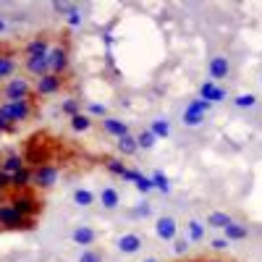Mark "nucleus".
<instances>
[{
	"mask_svg": "<svg viewBox=\"0 0 262 262\" xmlns=\"http://www.w3.org/2000/svg\"><path fill=\"white\" fill-rule=\"evenodd\" d=\"M24 163L32 165V168H39V165H48V163H50V144H48V137H45V134H34V137L27 142Z\"/></svg>",
	"mask_w": 262,
	"mask_h": 262,
	"instance_id": "nucleus-1",
	"label": "nucleus"
},
{
	"mask_svg": "<svg viewBox=\"0 0 262 262\" xmlns=\"http://www.w3.org/2000/svg\"><path fill=\"white\" fill-rule=\"evenodd\" d=\"M32 92H34V86L27 76H13V79L3 81V86H0V95L8 102L11 100H27V97H32Z\"/></svg>",
	"mask_w": 262,
	"mask_h": 262,
	"instance_id": "nucleus-2",
	"label": "nucleus"
},
{
	"mask_svg": "<svg viewBox=\"0 0 262 262\" xmlns=\"http://www.w3.org/2000/svg\"><path fill=\"white\" fill-rule=\"evenodd\" d=\"M0 228H6V231H32L34 221L18 215L11 205H0Z\"/></svg>",
	"mask_w": 262,
	"mask_h": 262,
	"instance_id": "nucleus-3",
	"label": "nucleus"
},
{
	"mask_svg": "<svg viewBox=\"0 0 262 262\" xmlns=\"http://www.w3.org/2000/svg\"><path fill=\"white\" fill-rule=\"evenodd\" d=\"M8 205H11L18 215L32 217V221H34V217L39 215V210H42V202L37 200L34 194H29V189H27V191H16V194H13V200H11Z\"/></svg>",
	"mask_w": 262,
	"mask_h": 262,
	"instance_id": "nucleus-4",
	"label": "nucleus"
},
{
	"mask_svg": "<svg viewBox=\"0 0 262 262\" xmlns=\"http://www.w3.org/2000/svg\"><path fill=\"white\" fill-rule=\"evenodd\" d=\"M48 58H50V74L63 76L71 66V48L66 45V42H55V45L50 48V53H48Z\"/></svg>",
	"mask_w": 262,
	"mask_h": 262,
	"instance_id": "nucleus-5",
	"label": "nucleus"
},
{
	"mask_svg": "<svg viewBox=\"0 0 262 262\" xmlns=\"http://www.w3.org/2000/svg\"><path fill=\"white\" fill-rule=\"evenodd\" d=\"M6 107V113H8V118L13 121V126L16 123H24V121H29L32 116H34V100L32 97H27V100H6V102H0Z\"/></svg>",
	"mask_w": 262,
	"mask_h": 262,
	"instance_id": "nucleus-6",
	"label": "nucleus"
},
{
	"mask_svg": "<svg viewBox=\"0 0 262 262\" xmlns=\"http://www.w3.org/2000/svg\"><path fill=\"white\" fill-rule=\"evenodd\" d=\"M212 107V102H207V100H202V97H196V100H191L189 105H186V111H184V116H181V121H184V126H202L205 123V113Z\"/></svg>",
	"mask_w": 262,
	"mask_h": 262,
	"instance_id": "nucleus-7",
	"label": "nucleus"
},
{
	"mask_svg": "<svg viewBox=\"0 0 262 262\" xmlns=\"http://www.w3.org/2000/svg\"><path fill=\"white\" fill-rule=\"evenodd\" d=\"M55 181H58V165L48 163V165L32 168V186H37V189H50V186H55Z\"/></svg>",
	"mask_w": 262,
	"mask_h": 262,
	"instance_id": "nucleus-8",
	"label": "nucleus"
},
{
	"mask_svg": "<svg viewBox=\"0 0 262 262\" xmlns=\"http://www.w3.org/2000/svg\"><path fill=\"white\" fill-rule=\"evenodd\" d=\"M63 84H66V79H63V76L45 74V76H39V79H37L34 92H37L39 97H53V95H58V92L63 90Z\"/></svg>",
	"mask_w": 262,
	"mask_h": 262,
	"instance_id": "nucleus-9",
	"label": "nucleus"
},
{
	"mask_svg": "<svg viewBox=\"0 0 262 262\" xmlns=\"http://www.w3.org/2000/svg\"><path fill=\"white\" fill-rule=\"evenodd\" d=\"M207 74H210V81H223L228 74H231V63H228V58L226 55H212L210 60H207Z\"/></svg>",
	"mask_w": 262,
	"mask_h": 262,
	"instance_id": "nucleus-10",
	"label": "nucleus"
},
{
	"mask_svg": "<svg viewBox=\"0 0 262 262\" xmlns=\"http://www.w3.org/2000/svg\"><path fill=\"white\" fill-rule=\"evenodd\" d=\"M142 247H144V238L139 233H121L116 238V249L121 254H139Z\"/></svg>",
	"mask_w": 262,
	"mask_h": 262,
	"instance_id": "nucleus-11",
	"label": "nucleus"
},
{
	"mask_svg": "<svg viewBox=\"0 0 262 262\" xmlns=\"http://www.w3.org/2000/svg\"><path fill=\"white\" fill-rule=\"evenodd\" d=\"M155 233H158V238H163V242H173V238L179 236V223H176V217L160 215L158 221H155Z\"/></svg>",
	"mask_w": 262,
	"mask_h": 262,
	"instance_id": "nucleus-12",
	"label": "nucleus"
},
{
	"mask_svg": "<svg viewBox=\"0 0 262 262\" xmlns=\"http://www.w3.org/2000/svg\"><path fill=\"white\" fill-rule=\"evenodd\" d=\"M53 48V37L50 34H37L34 39L27 42V48H24V55L27 58H34V55H48Z\"/></svg>",
	"mask_w": 262,
	"mask_h": 262,
	"instance_id": "nucleus-13",
	"label": "nucleus"
},
{
	"mask_svg": "<svg viewBox=\"0 0 262 262\" xmlns=\"http://www.w3.org/2000/svg\"><path fill=\"white\" fill-rule=\"evenodd\" d=\"M24 69L32 74V76H45L50 74V58L48 55H34V58H24Z\"/></svg>",
	"mask_w": 262,
	"mask_h": 262,
	"instance_id": "nucleus-14",
	"label": "nucleus"
},
{
	"mask_svg": "<svg viewBox=\"0 0 262 262\" xmlns=\"http://www.w3.org/2000/svg\"><path fill=\"white\" fill-rule=\"evenodd\" d=\"M71 238H74V244L90 249V247L97 242V233H95V228H90V226H76V228L71 231Z\"/></svg>",
	"mask_w": 262,
	"mask_h": 262,
	"instance_id": "nucleus-15",
	"label": "nucleus"
},
{
	"mask_svg": "<svg viewBox=\"0 0 262 262\" xmlns=\"http://www.w3.org/2000/svg\"><path fill=\"white\" fill-rule=\"evenodd\" d=\"M16 69H18V58L13 53H0V81L13 79Z\"/></svg>",
	"mask_w": 262,
	"mask_h": 262,
	"instance_id": "nucleus-16",
	"label": "nucleus"
},
{
	"mask_svg": "<svg viewBox=\"0 0 262 262\" xmlns=\"http://www.w3.org/2000/svg\"><path fill=\"white\" fill-rule=\"evenodd\" d=\"M200 97L207 100V102H221V100H226V90L215 81H205L200 86Z\"/></svg>",
	"mask_w": 262,
	"mask_h": 262,
	"instance_id": "nucleus-17",
	"label": "nucleus"
},
{
	"mask_svg": "<svg viewBox=\"0 0 262 262\" xmlns=\"http://www.w3.org/2000/svg\"><path fill=\"white\" fill-rule=\"evenodd\" d=\"M102 131L111 134V137H116V139H121V137L128 134V123L121 121V118H102Z\"/></svg>",
	"mask_w": 262,
	"mask_h": 262,
	"instance_id": "nucleus-18",
	"label": "nucleus"
},
{
	"mask_svg": "<svg viewBox=\"0 0 262 262\" xmlns=\"http://www.w3.org/2000/svg\"><path fill=\"white\" fill-rule=\"evenodd\" d=\"M29 186H32V168L24 165L21 170H16L13 176H11V189H16V191H27Z\"/></svg>",
	"mask_w": 262,
	"mask_h": 262,
	"instance_id": "nucleus-19",
	"label": "nucleus"
},
{
	"mask_svg": "<svg viewBox=\"0 0 262 262\" xmlns=\"http://www.w3.org/2000/svg\"><path fill=\"white\" fill-rule=\"evenodd\" d=\"M27 163H24V155H18V152H8V155L0 160V170L8 173V176H13L16 170H21Z\"/></svg>",
	"mask_w": 262,
	"mask_h": 262,
	"instance_id": "nucleus-20",
	"label": "nucleus"
},
{
	"mask_svg": "<svg viewBox=\"0 0 262 262\" xmlns=\"http://www.w3.org/2000/svg\"><path fill=\"white\" fill-rule=\"evenodd\" d=\"M100 205H102L105 210H116V207L121 205V194H118V189H113V186H102V191H100Z\"/></svg>",
	"mask_w": 262,
	"mask_h": 262,
	"instance_id": "nucleus-21",
	"label": "nucleus"
},
{
	"mask_svg": "<svg viewBox=\"0 0 262 262\" xmlns=\"http://www.w3.org/2000/svg\"><path fill=\"white\" fill-rule=\"evenodd\" d=\"M205 231H207V226H205L202 221H189V223H186V242H189V244L202 242Z\"/></svg>",
	"mask_w": 262,
	"mask_h": 262,
	"instance_id": "nucleus-22",
	"label": "nucleus"
},
{
	"mask_svg": "<svg viewBox=\"0 0 262 262\" xmlns=\"http://www.w3.org/2000/svg\"><path fill=\"white\" fill-rule=\"evenodd\" d=\"M223 233H226L228 242H244V238L249 236V228L244 223H231V226L223 228Z\"/></svg>",
	"mask_w": 262,
	"mask_h": 262,
	"instance_id": "nucleus-23",
	"label": "nucleus"
},
{
	"mask_svg": "<svg viewBox=\"0 0 262 262\" xmlns=\"http://www.w3.org/2000/svg\"><path fill=\"white\" fill-rule=\"evenodd\" d=\"M118 152H121V155H126V158L137 155V152H139V147H137V137H131V134L121 137V139H118Z\"/></svg>",
	"mask_w": 262,
	"mask_h": 262,
	"instance_id": "nucleus-24",
	"label": "nucleus"
},
{
	"mask_svg": "<svg viewBox=\"0 0 262 262\" xmlns=\"http://www.w3.org/2000/svg\"><path fill=\"white\" fill-rule=\"evenodd\" d=\"M149 131L155 134L158 139H168L170 137V121H165V118H155L149 123Z\"/></svg>",
	"mask_w": 262,
	"mask_h": 262,
	"instance_id": "nucleus-25",
	"label": "nucleus"
},
{
	"mask_svg": "<svg viewBox=\"0 0 262 262\" xmlns=\"http://www.w3.org/2000/svg\"><path fill=\"white\" fill-rule=\"evenodd\" d=\"M231 223H233L231 215H226V212H210L205 226H210V228H226V226H231Z\"/></svg>",
	"mask_w": 262,
	"mask_h": 262,
	"instance_id": "nucleus-26",
	"label": "nucleus"
},
{
	"mask_svg": "<svg viewBox=\"0 0 262 262\" xmlns=\"http://www.w3.org/2000/svg\"><path fill=\"white\" fill-rule=\"evenodd\" d=\"M155 144H158V137L152 134L149 128H144V131H139V134H137V147L139 149H152Z\"/></svg>",
	"mask_w": 262,
	"mask_h": 262,
	"instance_id": "nucleus-27",
	"label": "nucleus"
},
{
	"mask_svg": "<svg viewBox=\"0 0 262 262\" xmlns=\"http://www.w3.org/2000/svg\"><path fill=\"white\" fill-rule=\"evenodd\" d=\"M74 205H79V207L95 205V194H92L90 189H76V191H74Z\"/></svg>",
	"mask_w": 262,
	"mask_h": 262,
	"instance_id": "nucleus-28",
	"label": "nucleus"
},
{
	"mask_svg": "<svg viewBox=\"0 0 262 262\" xmlns=\"http://www.w3.org/2000/svg\"><path fill=\"white\" fill-rule=\"evenodd\" d=\"M71 128L76 131V134H81V131H90V128H92V118L86 116V113H79V116L71 118Z\"/></svg>",
	"mask_w": 262,
	"mask_h": 262,
	"instance_id": "nucleus-29",
	"label": "nucleus"
},
{
	"mask_svg": "<svg viewBox=\"0 0 262 262\" xmlns=\"http://www.w3.org/2000/svg\"><path fill=\"white\" fill-rule=\"evenodd\" d=\"M149 179H152V184H155V189H160L163 194H168V191L173 189V186H170V179L165 176V173H163V170H155V173H152V176H149Z\"/></svg>",
	"mask_w": 262,
	"mask_h": 262,
	"instance_id": "nucleus-30",
	"label": "nucleus"
},
{
	"mask_svg": "<svg viewBox=\"0 0 262 262\" xmlns=\"http://www.w3.org/2000/svg\"><path fill=\"white\" fill-rule=\"evenodd\" d=\"M105 168H107V173H113V176H118V179L126 173V163L118 160V158H105Z\"/></svg>",
	"mask_w": 262,
	"mask_h": 262,
	"instance_id": "nucleus-31",
	"label": "nucleus"
},
{
	"mask_svg": "<svg viewBox=\"0 0 262 262\" xmlns=\"http://www.w3.org/2000/svg\"><path fill=\"white\" fill-rule=\"evenodd\" d=\"M233 105L242 107V111H249V107H257V97H254L252 92H244V95L233 97Z\"/></svg>",
	"mask_w": 262,
	"mask_h": 262,
	"instance_id": "nucleus-32",
	"label": "nucleus"
},
{
	"mask_svg": "<svg viewBox=\"0 0 262 262\" xmlns=\"http://www.w3.org/2000/svg\"><path fill=\"white\" fill-rule=\"evenodd\" d=\"M131 184H134L142 194H149L152 189H155V184H152V179H147V176H142V173L137 170V176H134V181H131Z\"/></svg>",
	"mask_w": 262,
	"mask_h": 262,
	"instance_id": "nucleus-33",
	"label": "nucleus"
},
{
	"mask_svg": "<svg viewBox=\"0 0 262 262\" xmlns=\"http://www.w3.org/2000/svg\"><path fill=\"white\" fill-rule=\"evenodd\" d=\"M60 111L69 116V118H74V116H79V100H63V105H60Z\"/></svg>",
	"mask_w": 262,
	"mask_h": 262,
	"instance_id": "nucleus-34",
	"label": "nucleus"
},
{
	"mask_svg": "<svg viewBox=\"0 0 262 262\" xmlns=\"http://www.w3.org/2000/svg\"><path fill=\"white\" fill-rule=\"evenodd\" d=\"M79 262H102V252H97V249H84L81 254H79Z\"/></svg>",
	"mask_w": 262,
	"mask_h": 262,
	"instance_id": "nucleus-35",
	"label": "nucleus"
},
{
	"mask_svg": "<svg viewBox=\"0 0 262 262\" xmlns=\"http://www.w3.org/2000/svg\"><path fill=\"white\" fill-rule=\"evenodd\" d=\"M8 131H13V121L8 118V113H6V107L0 105V134H8Z\"/></svg>",
	"mask_w": 262,
	"mask_h": 262,
	"instance_id": "nucleus-36",
	"label": "nucleus"
},
{
	"mask_svg": "<svg viewBox=\"0 0 262 262\" xmlns=\"http://www.w3.org/2000/svg\"><path fill=\"white\" fill-rule=\"evenodd\" d=\"M66 24H69V27H81L84 24V13L79 8H74L69 16H66Z\"/></svg>",
	"mask_w": 262,
	"mask_h": 262,
	"instance_id": "nucleus-37",
	"label": "nucleus"
},
{
	"mask_svg": "<svg viewBox=\"0 0 262 262\" xmlns=\"http://www.w3.org/2000/svg\"><path fill=\"white\" fill-rule=\"evenodd\" d=\"M173 252H176L179 257H184V254H189V242H186V238H173Z\"/></svg>",
	"mask_w": 262,
	"mask_h": 262,
	"instance_id": "nucleus-38",
	"label": "nucleus"
},
{
	"mask_svg": "<svg viewBox=\"0 0 262 262\" xmlns=\"http://www.w3.org/2000/svg\"><path fill=\"white\" fill-rule=\"evenodd\" d=\"M149 215H152V205L149 202H139L134 207V217H149Z\"/></svg>",
	"mask_w": 262,
	"mask_h": 262,
	"instance_id": "nucleus-39",
	"label": "nucleus"
},
{
	"mask_svg": "<svg viewBox=\"0 0 262 262\" xmlns=\"http://www.w3.org/2000/svg\"><path fill=\"white\" fill-rule=\"evenodd\" d=\"M210 247H212L215 252H226V249H231V242H228L226 236H223V238H212V242H210Z\"/></svg>",
	"mask_w": 262,
	"mask_h": 262,
	"instance_id": "nucleus-40",
	"label": "nucleus"
},
{
	"mask_svg": "<svg viewBox=\"0 0 262 262\" xmlns=\"http://www.w3.org/2000/svg\"><path fill=\"white\" fill-rule=\"evenodd\" d=\"M53 8H55V13H63V16H69V13H71V11H74L76 6H71V3H55Z\"/></svg>",
	"mask_w": 262,
	"mask_h": 262,
	"instance_id": "nucleus-41",
	"label": "nucleus"
},
{
	"mask_svg": "<svg viewBox=\"0 0 262 262\" xmlns=\"http://www.w3.org/2000/svg\"><path fill=\"white\" fill-rule=\"evenodd\" d=\"M11 189V176H8V173H3V170H0V194H3V191H8Z\"/></svg>",
	"mask_w": 262,
	"mask_h": 262,
	"instance_id": "nucleus-42",
	"label": "nucleus"
},
{
	"mask_svg": "<svg viewBox=\"0 0 262 262\" xmlns=\"http://www.w3.org/2000/svg\"><path fill=\"white\" fill-rule=\"evenodd\" d=\"M90 113H92V116H105V113H107V107L100 105V102H92V105H90Z\"/></svg>",
	"mask_w": 262,
	"mask_h": 262,
	"instance_id": "nucleus-43",
	"label": "nucleus"
},
{
	"mask_svg": "<svg viewBox=\"0 0 262 262\" xmlns=\"http://www.w3.org/2000/svg\"><path fill=\"white\" fill-rule=\"evenodd\" d=\"M6 27H8V24H6V18H3V16H0V34H3V32H6Z\"/></svg>",
	"mask_w": 262,
	"mask_h": 262,
	"instance_id": "nucleus-44",
	"label": "nucleus"
},
{
	"mask_svg": "<svg viewBox=\"0 0 262 262\" xmlns=\"http://www.w3.org/2000/svg\"><path fill=\"white\" fill-rule=\"evenodd\" d=\"M142 262H160L158 257H147V259H142Z\"/></svg>",
	"mask_w": 262,
	"mask_h": 262,
	"instance_id": "nucleus-45",
	"label": "nucleus"
},
{
	"mask_svg": "<svg viewBox=\"0 0 262 262\" xmlns=\"http://www.w3.org/2000/svg\"><path fill=\"white\" fill-rule=\"evenodd\" d=\"M210 262H228V259H210Z\"/></svg>",
	"mask_w": 262,
	"mask_h": 262,
	"instance_id": "nucleus-46",
	"label": "nucleus"
},
{
	"mask_svg": "<svg viewBox=\"0 0 262 262\" xmlns=\"http://www.w3.org/2000/svg\"><path fill=\"white\" fill-rule=\"evenodd\" d=\"M259 81H262V79H259Z\"/></svg>",
	"mask_w": 262,
	"mask_h": 262,
	"instance_id": "nucleus-47",
	"label": "nucleus"
}]
</instances>
